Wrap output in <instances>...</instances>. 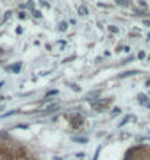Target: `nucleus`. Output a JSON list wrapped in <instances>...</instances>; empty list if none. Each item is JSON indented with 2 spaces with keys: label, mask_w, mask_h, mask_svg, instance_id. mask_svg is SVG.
Segmentation results:
<instances>
[{
  "label": "nucleus",
  "mask_w": 150,
  "mask_h": 160,
  "mask_svg": "<svg viewBox=\"0 0 150 160\" xmlns=\"http://www.w3.org/2000/svg\"><path fill=\"white\" fill-rule=\"evenodd\" d=\"M71 87H72V88L75 90V91H78V90H80V88H78V87H75V84H72V85H71Z\"/></svg>",
  "instance_id": "16"
},
{
  "label": "nucleus",
  "mask_w": 150,
  "mask_h": 160,
  "mask_svg": "<svg viewBox=\"0 0 150 160\" xmlns=\"http://www.w3.org/2000/svg\"><path fill=\"white\" fill-rule=\"evenodd\" d=\"M139 100L141 101V103H143V104L147 106V99H146V96H144V94H140V96H139Z\"/></svg>",
  "instance_id": "6"
},
{
  "label": "nucleus",
  "mask_w": 150,
  "mask_h": 160,
  "mask_svg": "<svg viewBox=\"0 0 150 160\" xmlns=\"http://www.w3.org/2000/svg\"><path fill=\"white\" fill-rule=\"evenodd\" d=\"M53 160H62V159H59V157H55V159H53Z\"/></svg>",
  "instance_id": "17"
},
{
  "label": "nucleus",
  "mask_w": 150,
  "mask_h": 160,
  "mask_svg": "<svg viewBox=\"0 0 150 160\" xmlns=\"http://www.w3.org/2000/svg\"><path fill=\"white\" fill-rule=\"evenodd\" d=\"M119 112H121V110H119V109H118V107H116V109H115V110L112 112V115H115V113H116V115H118V113H119Z\"/></svg>",
  "instance_id": "14"
},
{
  "label": "nucleus",
  "mask_w": 150,
  "mask_h": 160,
  "mask_svg": "<svg viewBox=\"0 0 150 160\" xmlns=\"http://www.w3.org/2000/svg\"><path fill=\"white\" fill-rule=\"evenodd\" d=\"M2 85H3V82H0V87H2Z\"/></svg>",
  "instance_id": "19"
},
{
  "label": "nucleus",
  "mask_w": 150,
  "mask_h": 160,
  "mask_svg": "<svg viewBox=\"0 0 150 160\" xmlns=\"http://www.w3.org/2000/svg\"><path fill=\"white\" fill-rule=\"evenodd\" d=\"M139 57H140V59H143V57H144V53H143V51H140V55H139Z\"/></svg>",
  "instance_id": "15"
},
{
  "label": "nucleus",
  "mask_w": 150,
  "mask_h": 160,
  "mask_svg": "<svg viewBox=\"0 0 150 160\" xmlns=\"http://www.w3.org/2000/svg\"><path fill=\"white\" fill-rule=\"evenodd\" d=\"M2 53H3V51H2V49H0V55H2Z\"/></svg>",
  "instance_id": "18"
},
{
  "label": "nucleus",
  "mask_w": 150,
  "mask_h": 160,
  "mask_svg": "<svg viewBox=\"0 0 150 160\" xmlns=\"http://www.w3.org/2000/svg\"><path fill=\"white\" fill-rule=\"evenodd\" d=\"M109 31H111V33H118V28L113 27V25H111V27H109Z\"/></svg>",
  "instance_id": "9"
},
{
  "label": "nucleus",
  "mask_w": 150,
  "mask_h": 160,
  "mask_svg": "<svg viewBox=\"0 0 150 160\" xmlns=\"http://www.w3.org/2000/svg\"><path fill=\"white\" fill-rule=\"evenodd\" d=\"M135 73H139V72H137V71H128V72H124V73H121V75H119V78L133 77V75H135Z\"/></svg>",
  "instance_id": "2"
},
{
  "label": "nucleus",
  "mask_w": 150,
  "mask_h": 160,
  "mask_svg": "<svg viewBox=\"0 0 150 160\" xmlns=\"http://www.w3.org/2000/svg\"><path fill=\"white\" fill-rule=\"evenodd\" d=\"M34 16H35V18H40V16H41V13H40L39 11H35V12H34Z\"/></svg>",
  "instance_id": "11"
},
{
  "label": "nucleus",
  "mask_w": 150,
  "mask_h": 160,
  "mask_svg": "<svg viewBox=\"0 0 150 160\" xmlns=\"http://www.w3.org/2000/svg\"><path fill=\"white\" fill-rule=\"evenodd\" d=\"M72 140L75 141V143H87V141H89L85 137H74Z\"/></svg>",
  "instance_id": "3"
},
{
  "label": "nucleus",
  "mask_w": 150,
  "mask_h": 160,
  "mask_svg": "<svg viewBox=\"0 0 150 160\" xmlns=\"http://www.w3.org/2000/svg\"><path fill=\"white\" fill-rule=\"evenodd\" d=\"M66 28H68V24L66 22H61V24H59V29H61V31H66Z\"/></svg>",
  "instance_id": "7"
},
{
  "label": "nucleus",
  "mask_w": 150,
  "mask_h": 160,
  "mask_svg": "<svg viewBox=\"0 0 150 160\" xmlns=\"http://www.w3.org/2000/svg\"><path fill=\"white\" fill-rule=\"evenodd\" d=\"M0 110H2V109H0Z\"/></svg>",
  "instance_id": "22"
},
{
  "label": "nucleus",
  "mask_w": 150,
  "mask_h": 160,
  "mask_svg": "<svg viewBox=\"0 0 150 160\" xmlns=\"http://www.w3.org/2000/svg\"><path fill=\"white\" fill-rule=\"evenodd\" d=\"M53 94H57V90H53V91L47 93V96H46V97H50V96H53Z\"/></svg>",
  "instance_id": "10"
},
{
  "label": "nucleus",
  "mask_w": 150,
  "mask_h": 160,
  "mask_svg": "<svg viewBox=\"0 0 150 160\" xmlns=\"http://www.w3.org/2000/svg\"><path fill=\"white\" fill-rule=\"evenodd\" d=\"M141 160H149V159H141Z\"/></svg>",
  "instance_id": "20"
},
{
  "label": "nucleus",
  "mask_w": 150,
  "mask_h": 160,
  "mask_svg": "<svg viewBox=\"0 0 150 160\" xmlns=\"http://www.w3.org/2000/svg\"><path fill=\"white\" fill-rule=\"evenodd\" d=\"M77 157H78V159H84V153H78Z\"/></svg>",
  "instance_id": "13"
},
{
  "label": "nucleus",
  "mask_w": 150,
  "mask_h": 160,
  "mask_svg": "<svg viewBox=\"0 0 150 160\" xmlns=\"http://www.w3.org/2000/svg\"><path fill=\"white\" fill-rule=\"evenodd\" d=\"M116 3L118 5H121V6H128L130 2H128V0H116Z\"/></svg>",
  "instance_id": "8"
},
{
  "label": "nucleus",
  "mask_w": 150,
  "mask_h": 160,
  "mask_svg": "<svg viewBox=\"0 0 150 160\" xmlns=\"http://www.w3.org/2000/svg\"><path fill=\"white\" fill-rule=\"evenodd\" d=\"M99 153H100V149H97V151H96V156H94V160L99 159Z\"/></svg>",
  "instance_id": "12"
},
{
  "label": "nucleus",
  "mask_w": 150,
  "mask_h": 160,
  "mask_svg": "<svg viewBox=\"0 0 150 160\" xmlns=\"http://www.w3.org/2000/svg\"><path fill=\"white\" fill-rule=\"evenodd\" d=\"M149 38H150V34H149Z\"/></svg>",
  "instance_id": "21"
},
{
  "label": "nucleus",
  "mask_w": 150,
  "mask_h": 160,
  "mask_svg": "<svg viewBox=\"0 0 150 160\" xmlns=\"http://www.w3.org/2000/svg\"><path fill=\"white\" fill-rule=\"evenodd\" d=\"M21 66H22V63L19 62V63H16V65H13V66L9 68V71H12V72H15V73H18V72H19V69H21Z\"/></svg>",
  "instance_id": "1"
},
{
  "label": "nucleus",
  "mask_w": 150,
  "mask_h": 160,
  "mask_svg": "<svg viewBox=\"0 0 150 160\" xmlns=\"http://www.w3.org/2000/svg\"><path fill=\"white\" fill-rule=\"evenodd\" d=\"M78 13H80V15H83V16H85L89 12H87V9H85L84 6H80V7H78Z\"/></svg>",
  "instance_id": "5"
},
{
  "label": "nucleus",
  "mask_w": 150,
  "mask_h": 160,
  "mask_svg": "<svg viewBox=\"0 0 150 160\" xmlns=\"http://www.w3.org/2000/svg\"><path fill=\"white\" fill-rule=\"evenodd\" d=\"M106 103L105 101H97V103H93V107H94L96 110H100V107H103Z\"/></svg>",
  "instance_id": "4"
}]
</instances>
